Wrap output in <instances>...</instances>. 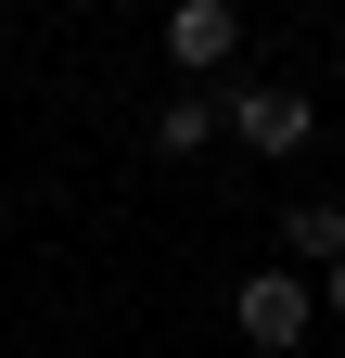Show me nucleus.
I'll return each mask as SVG.
<instances>
[{"label":"nucleus","instance_id":"nucleus-1","mask_svg":"<svg viewBox=\"0 0 345 358\" xmlns=\"http://www.w3.org/2000/svg\"><path fill=\"white\" fill-rule=\"evenodd\" d=\"M307 320H320V282H307V268H256V282L230 294V333H243V345H269V358H281V345H307Z\"/></svg>","mask_w":345,"mask_h":358},{"label":"nucleus","instance_id":"nucleus-4","mask_svg":"<svg viewBox=\"0 0 345 358\" xmlns=\"http://www.w3.org/2000/svg\"><path fill=\"white\" fill-rule=\"evenodd\" d=\"M281 243H294V268H307V256L332 268L345 256V205H281Z\"/></svg>","mask_w":345,"mask_h":358},{"label":"nucleus","instance_id":"nucleus-2","mask_svg":"<svg viewBox=\"0 0 345 358\" xmlns=\"http://www.w3.org/2000/svg\"><path fill=\"white\" fill-rule=\"evenodd\" d=\"M230 128L256 154H307V128H320V103L307 90H230Z\"/></svg>","mask_w":345,"mask_h":358},{"label":"nucleus","instance_id":"nucleus-6","mask_svg":"<svg viewBox=\"0 0 345 358\" xmlns=\"http://www.w3.org/2000/svg\"><path fill=\"white\" fill-rule=\"evenodd\" d=\"M320 307H332V320H345V256H332V282H320Z\"/></svg>","mask_w":345,"mask_h":358},{"label":"nucleus","instance_id":"nucleus-3","mask_svg":"<svg viewBox=\"0 0 345 358\" xmlns=\"http://www.w3.org/2000/svg\"><path fill=\"white\" fill-rule=\"evenodd\" d=\"M166 52H179L192 77L230 64V52H243V13H230V0H179V13H166Z\"/></svg>","mask_w":345,"mask_h":358},{"label":"nucleus","instance_id":"nucleus-5","mask_svg":"<svg viewBox=\"0 0 345 358\" xmlns=\"http://www.w3.org/2000/svg\"><path fill=\"white\" fill-rule=\"evenodd\" d=\"M205 128H218V103H166V115H154V141H166V154H205Z\"/></svg>","mask_w":345,"mask_h":358}]
</instances>
